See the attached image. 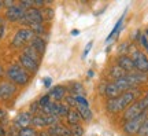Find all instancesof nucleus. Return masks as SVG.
<instances>
[{
  "label": "nucleus",
  "instance_id": "obj_1",
  "mask_svg": "<svg viewBox=\"0 0 148 136\" xmlns=\"http://www.w3.org/2000/svg\"><path fill=\"white\" fill-rule=\"evenodd\" d=\"M141 95L140 89H130V91H126L121 94L118 98H114V99H108L106 103V107L110 113H121V111H125V110L129 107V106L134 103L137 98Z\"/></svg>",
  "mask_w": 148,
  "mask_h": 136
},
{
  "label": "nucleus",
  "instance_id": "obj_2",
  "mask_svg": "<svg viewBox=\"0 0 148 136\" xmlns=\"http://www.w3.org/2000/svg\"><path fill=\"white\" fill-rule=\"evenodd\" d=\"M5 76H7V79L10 80V83H12L14 85H26L29 83V79H30L29 73L22 68L19 63L11 65L10 68L7 69Z\"/></svg>",
  "mask_w": 148,
  "mask_h": 136
},
{
  "label": "nucleus",
  "instance_id": "obj_3",
  "mask_svg": "<svg viewBox=\"0 0 148 136\" xmlns=\"http://www.w3.org/2000/svg\"><path fill=\"white\" fill-rule=\"evenodd\" d=\"M147 117H148L147 113H143V114L137 115V117H134V118H132V120L125 121L123 128H122L123 133H125V135H127V136L137 135L138 129L141 128V125H143V122L145 121V118H147Z\"/></svg>",
  "mask_w": 148,
  "mask_h": 136
},
{
  "label": "nucleus",
  "instance_id": "obj_4",
  "mask_svg": "<svg viewBox=\"0 0 148 136\" xmlns=\"http://www.w3.org/2000/svg\"><path fill=\"white\" fill-rule=\"evenodd\" d=\"M44 22V15L40 8H30V10L25 11V15L22 17L21 23L22 25H27L26 28H30L32 25H42Z\"/></svg>",
  "mask_w": 148,
  "mask_h": 136
},
{
  "label": "nucleus",
  "instance_id": "obj_5",
  "mask_svg": "<svg viewBox=\"0 0 148 136\" xmlns=\"http://www.w3.org/2000/svg\"><path fill=\"white\" fill-rule=\"evenodd\" d=\"M34 37V33L32 32L30 28H21L19 30H16V33L12 37V41H11V46L12 47H23L26 46L29 41H32V39Z\"/></svg>",
  "mask_w": 148,
  "mask_h": 136
},
{
  "label": "nucleus",
  "instance_id": "obj_6",
  "mask_svg": "<svg viewBox=\"0 0 148 136\" xmlns=\"http://www.w3.org/2000/svg\"><path fill=\"white\" fill-rule=\"evenodd\" d=\"M132 61H133V65H134V69L136 72H140V73H144L147 74L148 73V57L143 51H138L136 48H132Z\"/></svg>",
  "mask_w": 148,
  "mask_h": 136
},
{
  "label": "nucleus",
  "instance_id": "obj_7",
  "mask_svg": "<svg viewBox=\"0 0 148 136\" xmlns=\"http://www.w3.org/2000/svg\"><path fill=\"white\" fill-rule=\"evenodd\" d=\"M143 113H147V111L144 110L141 102L138 99V100H136L134 103H132V105L123 111V117H122V118L125 121H129V120H132V118H134V117H137V115L143 114Z\"/></svg>",
  "mask_w": 148,
  "mask_h": 136
},
{
  "label": "nucleus",
  "instance_id": "obj_8",
  "mask_svg": "<svg viewBox=\"0 0 148 136\" xmlns=\"http://www.w3.org/2000/svg\"><path fill=\"white\" fill-rule=\"evenodd\" d=\"M25 8H22L19 4H15L10 7V8H7L5 11V18L8 19L10 22H21L22 17L25 15Z\"/></svg>",
  "mask_w": 148,
  "mask_h": 136
},
{
  "label": "nucleus",
  "instance_id": "obj_9",
  "mask_svg": "<svg viewBox=\"0 0 148 136\" xmlns=\"http://www.w3.org/2000/svg\"><path fill=\"white\" fill-rule=\"evenodd\" d=\"M66 92H67V88L63 87V85H56V87H52L51 91L48 92V96L51 102H55V103H60L62 100L66 98Z\"/></svg>",
  "mask_w": 148,
  "mask_h": 136
},
{
  "label": "nucleus",
  "instance_id": "obj_10",
  "mask_svg": "<svg viewBox=\"0 0 148 136\" xmlns=\"http://www.w3.org/2000/svg\"><path fill=\"white\" fill-rule=\"evenodd\" d=\"M19 65L26 70L27 73H36L37 70H38V62L33 61L32 58L26 57L25 54L19 55Z\"/></svg>",
  "mask_w": 148,
  "mask_h": 136
},
{
  "label": "nucleus",
  "instance_id": "obj_11",
  "mask_svg": "<svg viewBox=\"0 0 148 136\" xmlns=\"http://www.w3.org/2000/svg\"><path fill=\"white\" fill-rule=\"evenodd\" d=\"M116 66H119L125 73H133V72H136L132 58L127 57V55H121V57H118V59H116Z\"/></svg>",
  "mask_w": 148,
  "mask_h": 136
},
{
  "label": "nucleus",
  "instance_id": "obj_12",
  "mask_svg": "<svg viewBox=\"0 0 148 136\" xmlns=\"http://www.w3.org/2000/svg\"><path fill=\"white\" fill-rule=\"evenodd\" d=\"M32 117L33 115L30 114L29 111H22V113H19V114L15 117L14 124H15V126H18L19 129L27 128L29 125H32Z\"/></svg>",
  "mask_w": 148,
  "mask_h": 136
},
{
  "label": "nucleus",
  "instance_id": "obj_13",
  "mask_svg": "<svg viewBox=\"0 0 148 136\" xmlns=\"http://www.w3.org/2000/svg\"><path fill=\"white\" fill-rule=\"evenodd\" d=\"M127 79V81L132 84L134 88H137V85H140V84H144L147 83L148 80V76L144 73H140V72H133V73H126V76H125Z\"/></svg>",
  "mask_w": 148,
  "mask_h": 136
},
{
  "label": "nucleus",
  "instance_id": "obj_14",
  "mask_svg": "<svg viewBox=\"0 0 148 136\" xmlns=\"http://www.w3.org/2000/svg\"><path fill=\"white\" fill-rule=\"evenodd\" d=\"M16 92V87L12 83H1L0 84V99L7 100Z\"/></svg>",
  "mask_w": 148,
  "mask_h": 136
},
{
  "label": "nucleus",
  "instance_id": "obj_15",
  "mask_svg": "<svg viewBox=\"0 0 148 136\" xmlns=\"http://www.w3.org/2000/svg\"><path fill=\"white\" fill-rule=\"evenodd\" d=\"M48 133H49L51 136H70V129L58 122L56 125L49 126V129H48Z\"/></svg>",
  "mask_w": 148,
  "mask_h": 136
},
{
  "label": "nucleus",
  "instance_id": "obj_16",
  "mask_svg": "<svg viewBox=\"0 0 148 136\" xmlns=\"http://www.w3.org/2000/svg\"><path fill=\"white\" fill-rule=\"evenodd\" d=\"M29 46H30L33 50H36L40 57L45 52V41H44V39H41L40 36H34V37H33L32 41L29 43Z\"/></svg>",
  "mask_w": 148,
  "mask_h": 136
},
{
  "label": "nucleus",
  "instance_id": "obj_17",
  "mask_svg": "<svg viewBox=\"0 0 148 136\" xmlns=\"http://www.w3.org/2000/svg\"><path fill=\"white\" fill-rule=\"evenodd\" d=\"M75 110L78 111L81 120H84L85 122H90V121H92V118H93V113H92V110H90L89 107H86V106H77Z\"/></svg>",
  "mask_w": 148,
  "mask_h": 136
},
{
  "label": "nucleus",
  "instance_id": "obj_18",
  "mask_svg": "<svg viewBox=\"0 0 148 136\" xmlns=\"http://www.w3.org/2000/svg\"><path fill=\"white\" fill-rule=\"evenodd\" d=\"M122 92L118 89L114 83H110V84H106V88H104V95H106L108 99H114V98H118Z\"/></svg>",
  "mask_w": 148,
  "mask_h": 136
},
{
  "label": "nucleus",
  "instance_id": "obj_19",
  "mask_svg": "<svg viewBox=\"0 0 148 136\" xmlns=\"http://www.w3.org/2000/svg\"><path fill=\"white\" fill-rule=\"evenodd\" d=\"M66 120H67V122L70 124V126L71 125H78L79 121H81V117H79L78 111L75 109H70L69 113H67V115H66Z\"/></svg>",
  "mask_w": 148,
  "mask_h": 136
},
{
  "label": "nucleus",
  "instance_id": "obj_20",
  "mask_svg": "<svg viewBox=\"0 0 148 136\" xmlns=\"http://www.w3.org/2000/svg\"><path fill=\"white\" fill-rule=\"evenodd\" d=\"M108 76H110L111 79H112V81H116V80H119V79H123V77L126 76V73H125V72H123V70H122L119 66L114 65V66L110 69Z\"/></svg>",
  "mask_w": 148,
  "mask_h": 136
},
{
  "label": "nucleus",
  "instance_id": "obj_21",
  "mask_svg": "<svg viewBox=\"0 0 148 136\" xmlns=\"http://www.w3.org/2000/svg\"><path fill=\"white\" fill-rule=\"evenodd\" d=\"M125 14H126V11H125V12H123V14H122V15H121V18H119V19H118V22H116V23H115V26L112 28V30L110 32V35L107 36V39H106V43H108V41H110L111 39H112V37L115 36V35H118V32L121 30V26H122V23H123V18H125Z\"/></svg>",
  "mask_w": 148,
  "mask_h": 136
},
{
  "label": "nucleus",
  "instance_id": "obj_22",
  "mask_svg": "<svg viewBox=\"0 0 148 136\" xmlns=\"http://www.w3.org/2000/svg\"><path fill=\"white\" fill-rule=\"evenodd\" d=\"M70 107L66 103H56V110H55V115L56 117H66L67 113H69Z\"/></svg>",
  "mask_w": 148,
  "mask_h": 136
},
{
  "label": "nucleus",
  "instance_id": "obj_23",
  "mask_svg": "<svg viewBox=\"0 0 148 136\" xmlns=\"http://www.w3.org/2000/svg\"><path fill=\"white\" fill-rule=\"evenodd\" d=\"M32 125L36 128H45V120H44V115L42 114H34L32 117Z\"/></svg>",
  "mask_w": 148,
  "mask_h": 136
},
{
  "label": "nucleus",
  "instance_id": "obj_24",
  "mask_svg": "<svg viewBox=\"0 0 148 136\" xmlns=\"http://www.w3.org/2000/svg\"><path fill=\"white\" fill-rule=\"evenodd\" d=\"M136 39L138 40V43H140V46L145 50V52L148 54V37L144 35L143 32H137V35H136Z\"/></svg>",
  "mask_w": 148,
  "mask_h": 136
},
{
  "label": "nucleus",
  "instance_id": "obj_25",
  "mask_svg": "<svg viewBox=\"0 0 148 136\" xmlns=\"http://www.w3.org/2000/svg\"><path fill=\"white\" fill-rule=\"evenodd\" d=\"M22 54H25L26 57L32 58L33 61H36V62H38V59H40V55H38V52H37L36 50H33L30 46L25 47V50H23V52H22Z\"/></svg>",
  "mask_w": 148,
  "mask_h": 136
},
{
  "label": "nucleus",
  "instance_id": "obj_26",
  "mask_svg": "<svg viewBox=\"0 0 148 136\" xmlns=\"http://www.w3.org/2000/svg\"><path fill=\"white\" fill-rule=\"evenodd\" d=\"M18 136H38V133L36 132L34 128H30V126H27V128H22L18 131Z\"/></svg>",
  "mask_w": 148,
  "mask_h": 136
},
{
  "label": "nucleus",
  "instance_id": "obj_27",
  "mask_svg": "<svg viewBox=\"0 0 148 136\" xmlns=\"http://www.w3.org/2000/svg\"><path fill=\"white\" fill-rule=\"evenodd\" d=\"M70 129V136H84V128L79 125H71Z\"/></svg>",
  "mask_w": 148,
  "mask_h": 136
},
{
  "label": "nucleus",
  "instance_id": "obj_28",
  "mask_svg": "<svg viewBox=\"0 0 148 136\" xmlns=\"http://www.w3.org/2000/svg\"><path fill=\"white\" fill-rule=\"evenodd\" d=\"M70 89H71V95H84V88L79 83H73Z\"/></svg>",
  "mask_w": 148,
  "mask_h": 136
},
{
  "label": "nucleus",
  "instance_id": "obj_29",
  "mask_svg": "<svg viewBox=\"0 0 148 136\" xmlns=\"http://www.w3.org/2000/svg\"><path fill=\"white\" fill-rule=\"evenodd\" d=\"M136 136H148V117L143 122V125H141V128L138 129V132H137V135Z\"/></svg>",
  "mask_w": 148,
  "mask_h": 136
},
{
  "label": "nucleus",
  "instance_id": "obj_30",
  "mask_svg": "<svg viewBox=\"0 0 148 136\" xmlns=\"http://www.w3.org/2000/svg\"><path fill=\"white\" fill-rule=\"evenodd\" d=\"M30 29H32V32L34 33V35H42V33L45 32L44 25H32V26H30Z\"/></svg>",
  "mask_w": 148,
  "mask_h": 136
},
{
  "label": "nucleus",
  "instance_id": "obj_31",
  "mask_svg": "<svg viewBox=\"0 0 148 136\" xmlns=\"http://www.w3.org/2000/svg\"><path fill=\"white\" fill-rule=\"evenodd\" d=\"M40 111H41V107L38 105V102H33L32 105H30V110H29V113L32 114V113H36V114H40Z\"/></svg>",
  "mask_w": 148,
  "mask_h": 136
},
{
  "label": "nucleus",
  "instance_id": "obj_32",
  "mask_svg": "<svg viewBox=\"0 0 148 136\" xmlns=\"http://www.w3.org/2000/svg\"><path fill=\"white\" fill-rule=\"evenodd\" d=\"M37 102H38V105H40V107H44V106H47L48 103H49V102H51V99H49V96H48V94L47 95H44V96H41V98H40V99L37 100Z\"/></svg>",
  "mask_w": 148,
  "mask_h": 136
},
{
  "label": "nucleus",
  "instance_id": "obj_33",
  "mask_svg": "<svg viewBox=\"0 0 148 136\" xmlns=\"http://www.w3.org/2000/svg\"><path fill=\"white\" fill-rule=\"evenodd\" d=\"M140 102H141V105H143V107H144V110L148 113V92L145 95H144L143 98L140 99Z\"/></svg>",
  "mask_w": 148,
  "mask_h": 136
},
{
  "label": "nucleus",
  "instance_id": "obj_34",
  "mask_svg": "<svg viewBox=\"0 0 148 136\" xmlns=\"http://www.w3.org/2000/svg\"><path fill=\"white\" fill-rule=\"evenodd\" d=\"M92 44H93V41H89L88 44H86V47H85V50H84V54L81 55V58H82V59H85V58L88 57V54H89L90 48H92Z\"/></svg>",
  "mask_w": 148,
  "mask_h": 136
},
{
  "label": "nucleus",
  "instance_id": "obj_35",
  "mask_svg": "<svg viewBox=\"0 0 148 136\" xmlns=\"http://www.w3.org/2000/svg\"><path fill=\"white\" fill-rule=\"evenodd\" d=\"M42 83H44V87H45V88H49V87H51V84H52V80L49 79V77H47V79H44Z\"/></svg>",
  "mask_w": 148,
  "mask_h": 136
},
{
  "label": "nucleus",
  "instance_id": "obj_36",
  "mask_svg": "<svg viewBox=\"0 0 148 136\" xmlns=\"http://www.w3.org/2000/svg\"><path fill=\"white\" fill-rule=\"evenodd\" d=\"M16 3L15 1H3V6H5L7 8H10V7H12V6H15Z\"/></svg>",
  "mask_w": 148,
  "mask_h": 136
},
{
  "label": "nucleus",
  "instance_id": "obj_37",
  "mask_svg": "<svg viewBox=\"0 0 148 136\" xmlns=\"http://www.w3.org/2000/svg\"><path fill=\"white\" fill-rule=\"evenodd\" d=\"M4 30H5V28H4V25L3 26H0V39L4 36Z\"/></svg>",
  "mask_w": 148,
  "mask_h": 136
},
{
  "label": "nucleus",
  "instance_id": "obj_38",
  "mask_svg": "<svg viewBox=\"0 0 148 136\" xmlns=\"http://www.w3.org/2000/svg\"><path fill=\"white\" fill-rule=\"evenodd\" d=\"M78 35H79L78 29H73V30H71V36H78Z\"/></svg>",
  "mask_w": 148,
  "mask_h": 136
},
{
  "label": "nucleus",
  "instance_id": "obj_39",
  "mask_svg": "<svg viewBox=\"0 0 148 136\" xmlns=\"http://www.w3.org/2000/svg\"><path fill=\"white\" fill-rule=\"evenodd\" d=\"M5 135V131H4V128L0 125V136H4Z\"/></svg>",
  "mask_w": 148,
  "mask_h": 136
},
{
  "label": "nucleus",
  "instance_id": "obj_40",
  "mask_svg": "<svg viewBox=\"0 0 148 136\" xmlns=\"http://www.w3.org/2000/svg\"><path fill=\"white\" fill-rule=\"evenodd\" d=\"M5 115V113H4V110L3 109H0V120H3V117Z\"/></svg>",
  "mask_w": 148,
  "mask_h": 136
},
{
  "label": "nucleus",
  "instance_id": "obj_41",
  "mask_svg": "<svg viewBox=\"0 0 148 136\" xmlns=\"http://www.w3.org/2000/svg\"><path fill=\"white\" fill-rule=\"evenodd\" d=\"M3 73H4V69H3V66H1V65H0V77H1V76H3Z\"/></svg>",
  "mask_w": 148,
  "mask_h": 136
},
{
  "label": "nucleus",
  "instance_id": "obj_42",
  "mask_svg": "<svg viewBox=\"0 0 148 136\" xmlns=\"http://www.w3.org/2000/svg\"><path fill=\"white\" fill-rule=\"evenodd\" d=\"M88 76H89V77H92V76H93V70H89V72H88Z\"/></svg>",
  "mask_w": 148,
  "mask_h": 136
},
{
  "label": "nucleus",
  "instance_id": "obj_43",
  "mask_svg": "<svg viewBox=\"0 0 148 136\" xmlns=\"http://www.w3.org/2000/svg\"><path fill=\"white\" fill-rule=\"evenodd\" d=\"M4 25V21H3V18H0V26H3Z\"/></svg>",
  "mask_w": 148,
  "mask_h": 136
},
{
  "label": "nucleus",
  "instance_id": "obj_44",
  "mask_svg": "<svg viewBox=\"0 0 148 136\" xmlns=\"http://www.w3.org/2000/svg\"><path fill=\"white\" fill-rule=\"evenodd\" d=\"M144 35H145V36L148 37V28H147V29H145V32H144Z\"/></svg>",
  "mask_w": 148,
  "mask_h": 136
},
{
  "label": "nucleus",
  "instance_id": "obj_45",
  "mask_svg": "<svg viewBox=\"0 0 148 136\" xmlns=\"http://www.w3.org/2000/svg\"><path fill=\"white\" fill-rule=\"evenodd\" d=\"M1 7H3V1L0 0V8H1Z\"/></svg>",
  "mask_w": 148,
  "mask_h": 136
}]
</instances>
